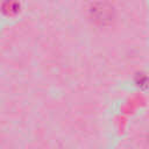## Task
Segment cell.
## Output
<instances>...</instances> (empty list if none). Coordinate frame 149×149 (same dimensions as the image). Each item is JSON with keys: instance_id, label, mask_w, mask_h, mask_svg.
<instances>
[{"instance_id": "cell-1", "label": "cell", "mask_w": 149, "mask_h": 149, "mask_svg": "<svg viewBox=\"0 0 149 149\" xmlns=\"http://www.w3.org/2000/svg\"><path fill=\"white\" fill-rule=\"evenodd\" d=\"M90 15H91V19L95 23L105 26L112 22L114 12H113V7L109 3L99 1L92 5L90 9Z\"/></svg>"}]
</instances>
